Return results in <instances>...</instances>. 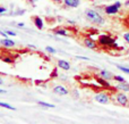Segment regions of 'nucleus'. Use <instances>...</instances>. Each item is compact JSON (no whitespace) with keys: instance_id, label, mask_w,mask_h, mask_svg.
Returning a JSON list of instances; mask_svg holds the SVG:
<instances>
[{"instance_id":"nucleus-1","label":"nucleus","mask_w":129,"mask_h":124,"mask_svg":"<svg viewBox=\"0 0 129 124\" xmlns=\"http://www.w3.org/2000/svg\"><path fill=\"white\" fill-rule=\"evenodd\" d=\"M86 17L88 18L89 22L94 23V24L102 25L103 23H104V18H103L98 11L93 10V9H87L86 10Z\"/></svg>"},{"instance_id":"nucleus-2","label":"nucleus","mask_w":129,"mask_h":124,"mask_svg":"<svg viewBox=\"0 0 129 124\" xmlns=\"http://www.w3.org/2000/svg\"><path fill=\"white\" fill-rule=\"evenodd\" d=\"M99 43H100L101 46H114V47H117L116 40L109 35H105V34L99 36Z\"/></svg>"},{"instance_id":"nucleus-3","label":"nucleus","mask_w":129,"mask_h":124,"mask_svg":"<svg viewBox=\"0 0 129 124\" xmlns=\"http://www.w3.org/2000/svg\"><path fill=\"white\" fill-rule=\"evenodd\" d=\"M94 98H95V100L99 104H102V105H107V104H109V101H110L109 95L105 92H98Z\"/></svg>"},{"instance_id":"nucleus-4","label":"nucleus","mask_w":129,"mask_h":124,"mask_svg":"<svg viewBox=\"0 0 129 124\" xmlns=\"http://www.w3.org/2000/svg\"><path fill=\"white\" fill-rule=\"evenodd\" d=\"M120 7H121V2L117 1L116 4L105 7V14H108V15H114V14H117L119 11Z\"/></svg>"},{"instance_id":"nucleus-5","label":"nucleus","mask_w":129,"mask_h":124,"mask_svg":"<svg viewBox=\"0 0 129 124\" xmlns=\"http://www.w3.org/2000/svg\"><path fill=\"white\" fill-rule=\"evenodd\" d=\"M116 100L119 105H121V106H127L128 101H129V98H128V96L125 95V92L122 91V92H118L116 95Z\"/></svg>"},{"instance_id":"nucleus-6","label":"nucleus","mask_w":129,"mask_h":124,"mask_svg":"<svg viewBox=\"0 0 129 124\" xmlns=\"http://www.w3.org/2000/svg\"><path fill=\"white\" fill-rule=\"evenodd\" d=\"M53 92L60 96H67L68 95V90L64 88L63 86H56L53 88Z\"/></svg>"},{"instance_id":"nucleus-7","label":"nucleus","mask_w":129,"mask_h":124,"mask_svg":"<svg viewBox=\"0 0 129 124\" xmlns=\"http://www.w3.org/2000/svg\"><path fill=\"white\" fill-rule=\"evenodd\" d=\"M0 43H1V45L4 46V47H7V48H9V47H14V46L16 45L15 41L10 40L9 38H4V39H1V40H0Z\"/></svg>"},{"instance_id":"nucleus-8","label":"nucleus","mask_w":129,"mask_h":124,"mask_svg":"<svg viewBox=\"0 0 129 124\" xmlns=\"http://www.w3.org/2000/svg\"><path fill=\"white\" fill-rule=\"evenodd\" d=\"M116 88L120 91H123V92H129V84L127 82H119L118 84L116 86Z\"/></svg>"},{"instance_id":"nucleus-9","label":"nucleus","mask_w":129,"mask_h":124,"mask_svg":"<svg viewBox=\"0 0 129 124\" xmlns=\"http://www.w3.org/2000/svg\"><path fill=\"white\" fill-rule=\"evenodd\" d=\"M63 4L67 7H70V8H76V7L79 6L80 1L79 0H63Z\"/></svg>"},{"instance_id":"nucleus-10","label":"nucleus","mask_w":129,"mask_h":124,"mask_svg":"<svg viewBox=\"0 0 129 124\" xmlns=\"http://www.w3.org/2000/svg\"><path fill=\"white\" fill-rule=\"evenodd\" d=\"M84 43L88 49H96V43H95V41L92 40V39H88V38L84 39Z\"/></svg>"},{"instance_id":"nucleus-11","label":"nucleus","mask_w":129,"mask_h":124,"mask_svg":"<svg viewBox=\"0 0 129 124\" xmlns=\"http://www.w3.org/2000/svg\"><path fill=\"white\" fill-rule=\"evenodd\" d=\"M58 66L61 68V70H64V71L70 70V64H69L67 60H63V59H60V60L58 61Z\"/></svg>"},{"instance_id":"nucleus-12","label":"nucleus","mask_w":129,"mask_h":124,"mask_svg":"<svg viewBox=\"0 0 129 124\" xmlns=\"http://www.w3.org/2000/svg\"><path fill=\"white\" fill-rule=\"evenodd\" d=\"M34 24H35V26L38 27L39 30H42V29H43V26H44L42 18L39 17V16H35V17H34Z\"/></svg>"},{"instance_id":"nucleus-13","label":"nucleus","mask_w":129,"mask_h":124,"mask_svg":"<svg viewBox=\"0 0 129 124\" xmlns=\"http://www.w3.org/2000/svg\"><path fill=\"white\" fill-rule=\"evenodd\" d=\"M100 76L103 77V79H105V80H111V79H113V75H112L110 72L105 71V70H102V71H101V72H100Z\"/></svg>"},{"instance_id":"nucleus-14","label":"nucleus","mask_w":129,"mask_h":124,"mask_svg":"<svg viewBox=\"0 0 129 124\" xmlns=\"http://www.w3.org/2000/svg\"><path fill=\"white\" fill-rule=\"evenodd\" d=\"M98 82H99V83H100L102 87H104V88H109V87H110L109 82H108L105 79H103V77H99V79H98Z\"/></svg>"},{"instance_id":"nucleus-15","label":"nucleus","mask_w":129,"mask_h":124,"mask_svg":"<svg viewBox=\"0 0 129 124\" xmlns=\"http://www.w3.org/2000/svg\"><path fill=\"white\" fill-rule=\"evenodd\" d=\"M38 104L40 105V106H42V107H45V108H54V107H56V105L48 104V102H44V101H39Z\"/></svg>"},{"instance_id":"nucleus-16","label":"nucleus","mask_w":129,"mask_h":124,"mask_svg":"<svg viewBox=\"0 0 129 124\" xmlns=\"http://www.w3.org/2000/svg\"><path fill=\"white\" fill-rule=\"evenodd\" d=\"M54 33L57 34V35H68V32L66 31V30L64 29H58V30H56V31H54Z\"/></svg>"},{"instance_id":"nucleus-17","label":"nucleus","mask_w":129,"mask_h":124,"mask_svg":"<svg viewBox=\"0 0 129 124\" xmlns=\"http://www.w3.org/2000/svg\"><path fill=\"white\" fill-rule=\"evenodd\" d=\"M0 107H4V108H7V109H10V111H15V107L11 106V105L7 104V102H1L0 101Z\"/></svg>"},{"instance_id":"nucleus-18","label":"nucleus","mask_w":129,"mask_h":124,"mask_svg":"<svg viewBox=\"0 0 129 124\" xmlns=\"http://www.w3.org/2000/svg\"><path fill=\"white\" fill-rule=\"evenodd\" d=\"M45 49H47V51H48V52H50V54H56V52H57V50L54 49L53 47H51V46H48V47L45 48Z\"/></svg>"},{"instance_id":"nucleus-19","label":"nucleus","mask_w":129,"mask_h":124,"mask_svg":"<svg viewBox=\"0 0 129 124\" xmlns=\"http://www.w3.org/2000/svg\"><path fill=\"white\" fill-rule=\"evenodd\" d=\"M113 79L116 80L117 82H125V79H123L122 76H120V75H114Z\"/></svg>"},{"instance_id":"nucleus-20","label":"nucleus","mask_w":129,"mask_h":124,"mask_svg":"<svg viewBox=\"0 0 129 124\" xmlns=\"http://www.w3.org/2000/svg\"><path fill=\"white\" fill-rule=\"evenodd\" d=\"M118 68L120 71H122L123 73H127V74H129V68H127V67H122V66H118Z\"/></svg>"},{"instance_id":"nucleus-21","label":"nucleus","mask_w":129,"mask_h":124,"mask_svg":"<svg viewBox=\"0 0 129 124\" xmlns=\"http://www.w3.org/2000/svg\"><path fill=\"white\" fill-rule=\"evenodd\" d=\"M123 39H125L126 42H127L128 45H129V32H127V33L123 34Z\"/></svg>"},{"instance_id":"nucleus-22","label":"nucleus","mask_w":129,"mask_h":124,"mask_svg":"<svg viewBox=\"0 0 129 124\" xmlns=\"http://www.w3.org/2000/svg\"><path fill=\"white\" fill-rule=\"evenodd\" d=\"M5 32H6L8 35H10V36H16V35H17V34H16V32H13V31H5Z\"/></svg>"},{"instance_id":"nucleus-23","label":"nucleus","mask_w":129,"mask_h":124,"mask_svg":"<svg viewBox=\"0 0 129 124\" xmlns=\"http://www.w3.org/2000/svg\"><path fill=\"white\" fill-rule=\"evenodd\" d=\"M4 61H5V63L11 64V63H13V59H10V58H9V57H6V58H4Z\"/></svg>"},{"instance_id":"nucleus-24","label":"nucleus","mask_w":129,"mask_h":124,"mask_svg":"<svg viewBox=\"0 0 129 124\" xmlns=\"http://www.w3.org/2000/svg\"><path fill=\"white\" fill-rule=\"evenodd\" d=\"M6 13V8L5 7H0V14H4Z\"/></svg>"},{"instance_id":"nucleus-25","label":"nucleus","mask_w":129,"mask_h":124,"mask_svg":"<svg viewBox=\"0 0 129 124\" xmlns=\"http://www.w3.org/2000/svg\"><path fill=\"white\" fill-rule=\"evenodd\" d=\"M77 58H79V59H84V60H88L89 58H87V57H84V56H78Z\"/></svg>"},{"instance_id":"nucleus-26","label":"nucleus","mask_w":129,"mask_h":124,"mask_svg":"<svg viewBox=\"0 0 129 124\" xmlns=\"http://www.w3.org/2000/svg\"><path fill=\"white\" fill-rule=\"evenodd\" d=\"M17 26H19V27H24V26H25V24H24V23H18Z\"/></svg>"},{"instance_id":"nucleus-27","label":"nucleus","mask_w":129,"mask_h":124,"mask_svg":"<svg viewBox=\"0 0 129 124\" xmlns=\"http://www.w3.org/2000/svg\"><path fill=\"white\" fill-rule=\"evenodd\" d=\"M0 93H6V90H2V89H0Z\"/></svg>"},{"instance_id":"nucleus-28","label":"nucleus","mask_w":129,"mask_h":124,"mask_svg":"<svg viewBox=\"0 0 129 124\" xmlns=\"http://www.w3.org/2000/svg\"><path fill=\"white\" fill-rule=\"evenodd\" d=\"M28 47L29 48H34V49H35V46H34V45H28Z\"/></svg>"},{"instance_id":"nucleus-29","label":"nucleus","mask_w":129,"mask_h":124,"mask_svg":"<svg viewBox=\"0 0 129 124\" xmlns=\"http://www.w3.org/2000/svg\"><path fill=\"white\" fill-rule=\"evenodd\" d=\"M2 83H4V80H2V79H1V77H0V86H1V84H2Z\"/></svg>"},{"instance_id":"nucleus-30","label":"nucleus","mask_w":129,"mask_h":124,"mask_svg":"<svg viewBox=\"0 0 129 124\" xmlns=\"http://www.w3.org/2000/svg\"><path fill=\"white\" fill-rule=\"evenodd\" d=\"M52 1H56V2H61V1H63V0H52Z\"/></svg>"},{"instance_id":"nucleus-31","label":"nucleus","mask_w":129,"mask_h":124,"mask_svg":"<svg viewBox=\"0 0 129 124\" xmlns=\"http://www.w3.org/2000/svg\"><path fill=\"white\" fill-rule=\"evenodd\" d=\"M125 5H126V6H129V0H127V1L125 2Z\"/></svg>"},{"instance_id":"nucleus-32","label":"nucleus","mask_w":129,"mask_h":124,"mask_svg":"<svg viewBox=\"0 0 129 124\" xmlns=\"http://www.w3.org/2000/svg\"><path fill=\"white\" fill-rule=\"evenodd\" d=\"M127 106H128V107H129V101H128V105H127Z\"/></svg>"}]
</instances>
